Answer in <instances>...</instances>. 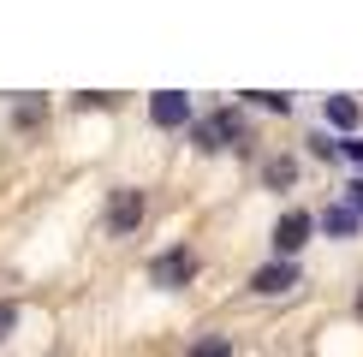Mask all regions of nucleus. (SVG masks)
<instances>
[{"mask_svg":"<svg viewBox=\"0 0 363 357\" xmlns=\"http://www.w3.org/2000/svg\"><path fill=\"white\" fill-rule=\"evenodd\" d=\"M191 143L203 149V155H215V149H226V143H245V119H238L233 108H220V113H208V119L191 125Z\"/></svg>","mask_w":363,"mask_h":357,"instance_id":"f257e3e1","label":"nucleus"},{"mask_svg":"<svg viewBox=\"0 0 363 357\" xmlns=\"http://www.w3.org/2000/svg\"><path fill=\"white\" fill-rule=\"evenodd\" d=\"M149 280H155V286H167V292L191 286V280H196V250H191V244H173V250H161V256L149 262Z\"/></svg>","mask_w":363,"mask_h":357,"instance_id":"f03ea898","label":"nucleus"},{"mask_svg":"<svg viewBox=\"0 0 363 357\" xmlns=\"http://www.w3.org/2000/svg\"><path fill=\"white\" fill-rule=\"evenodd\" d=\"M143 215H149V197H143V191H113V203H108V232H119V238H125V232H138L143 227Z\"/></svg>","mask_w":363,"mask_h":357,"instance_id":"7ed1b4c3","label":"nucleus"},{"mask_svg":"<svg viewBox=\"0 0 363 357\" xmlns=\"http://www.w3.org/2000/svg\"><path fill=\"white\" fill-rule=\"evenodd\" d=\"M310 232H315V220L304 215V208H286V215L274 220V250H280V256H286V262H292V256H298V250H304V244H310Z\"/></svg>","mask_w":363,"mask_h":357,"instance_id":"20e7f679","label":"nucleus"},{"mask_svg":"<svg viewBox=\"0 0 363 357\" xmlns=\"http://www.w3.org/2000/svg\"><path fill=\"white\" fill-rule=\"evenodd\" d=\"M292 286H298V262H286V256L262 262L250 274V292H262V298H280V292H292Z\"/></svg>","mask_w":363,"mask_h":357,"instance_id":"39448f33","label":"nucleus"},{"mask_svg":"<svg viewBox=\"0 0 363 357\" xmlns=\"http://www.w3.org/2000/svg\"><path fill=\"white\" fill-rule=\"evenodd\" d=\"M149 119H155V125H185V119H191V101L185 96H179V89H161V96L155 101H149Z\"/></svg>","mask_w":363,"mask_h":357,"instance_id":"423d86ee","label":"nucleus"},{"mask_svg":"<svg viewBox=\"0 0 363 357\" xmlns=\"http://www.w3.org/2000/svg\"><path fill=\"white\" fill-rule=\"evenodd\" d=\"M357 227H363V215L352 203H334V208H322V232L328 238H357Z\"/></svg>","mask_w":363,"mask_h":357,"instance_id":"0eeeda50","label":"nucleus"},{"mask_svg":"<svg viewBox=\"0 0 363 357\" xmlns=\"http://www.w3.org/2000/svg\"><path fill=\"white\" fill-rule=\"evenodd\" d=\"M328 125L357 131V101H352V96H328Z\"/></svg>","mask_w":363,"mask_h":357,"instance_id":"6e6552de","label":"nucleus"},{"mask_svg":"<svg viewBox=\"0 0 363 357\" xmlns=\"http://www.w3.org/2000/svg\"><path fill=\"white\" fill-rule=\"evenodd\" d=\"M262 178H268L274 191H280V185H292V178H298V161H292V155H274V161L262 167Z\"/></svg>","mask_w":363,"mask_h":357,"instance_id":"1a4fd4ad","label":"nucleus"},{"mask_svg":"<svg viewBox=\"0 0 363 357\" xmlns=\"http://www.w3.org/2000/svg\"><path fill=\"white\" fill-rule=\"evenodd\" d=\"M185 357H233V339H226V334H208V339H196Z\"/></svg>","mask_w":363,"mask_h":357,"instance_id":"9d476101","label":"nucleus"},{"mask_svg":"<svg viewBox=\"0 0 363 357\" xmlns=\"http://www.w3.org/2000/svg\"><path fill=\"white\" fill-rule=\"evenodd\" d=\"M42 113H48V108H42V101H18V125H36Z\"/></svg>","mask_w":363,"mask_h":357,"instance_id":"9b49d317","label":"nucleus"},{"mask_svg":"<svg viewBox=\"0 0 363 357\" xmlns=\"http://www.w3.org/2000/svg\"><path fill=\"white\" fill-rule=\"evenodd\" d=\"M310 149H315V155H322V161H334V155H340L345 143H334V137H310Z\"/></svg>","mask_w":363,"mask_h":357,"instance_id":"f8f14e48","label":"nucleus"},{"mask_svg":"<svg viewBox=\"0 0 363 357\" xmlns=\"http://www.w3.org/2000/svg\"><path fill=\"white\" fill-rule=\"evenodd\" d=\"M256 101H262V108H274V113H286V108H292V101H286V96H274V89H256Z\"/></svg>","mask_w":363,"mask_h":357,"instance_id":"ddd939ff","label":"nucleus"},{"mask_svg":"<svg viewBox=\"0 0 363 357\" xmlns=\"http://www.w3.org/2000/svg\"><path fill=\"white\" fill-rule=\"evenodd\" d=\"M12 322H18V304H0V339L12 334Z\"/></svg>","mask_w":363,"mask_h":357,"instance_id":"4468645a","label":"nucleus"},{"mask_svg":"<svg viewBox=\"0 0 363 357\" xmlns=\"http://www.w3.org/2000/svg\"><path fill=\"white\" fill-rule=\"evenodd\" d=\"M345 197H352V208L363 215V178H352V185H345Z\"/></svg>","mask_w":363,"mask_h":357,"instance_id":"2eb2a0df","label":"nucleus"},{"mask_svg":"<svg viewBox=\"0 0 363 357\" xmlns=\"http://www.w3.org/2000/svg\"><path fill=\"white\" fill-rule=\"evenodd\" d=\"M357 316H363V292H357Z\"/></svg>","mask_w":363,"mask_h":357,"instance_id":"dca6fc26","label":"nucleus"}]
</instances>
